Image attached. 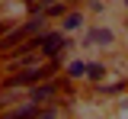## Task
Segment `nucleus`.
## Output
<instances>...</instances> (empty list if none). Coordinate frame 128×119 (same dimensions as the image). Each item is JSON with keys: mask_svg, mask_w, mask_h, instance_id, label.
I'll return each instance as SVG.
<instances>
[{"mask_svg": "<svg viewBox=\"0 0 128 119\" xmlns=\"http://www.w3.org/2000/svg\"><path fill=\"white\" fill-rule=\"evenodd\" d=\"M109 77V65L106 61H90L86 65V81L90 84H99V81H106Z\"/></svg>", "mask_w": 128, "mask_h": 119, "instance_id": "4", "label": "nucleus"}, {"mask_svg": "<svg viewBox=\"0 0 128 119\" xmlns=\"http://www.w3.org/2000/svg\"><path fill=\"white\" fill-rule=\"evenodd\" d=\"M86 65H90V61H83V58L74 55V58L64 61V74H67L70 81H86Z\"/></svg>", "mask_w": 128, "mask_h": 119, "instance_id": "3", "label": "nucleus"}, {"mask_svg": "<svg viewBox=\"0 0 128 119\" xmlns=\"http://www.w3.org/2000/svg\"><path fill=\"white\" fill-rule=\"evenodd\" d=\"M125 7H128V0H125Z\"/></svg>", "mask_w": 128, "mask_h": 119, "instance_id": "7", "label": "nucleus"}, {"mask_svg": "<svg viewBox=\"0 0 128 119\" xmlns=\"http://www.w3.org/2000/svg\"><path fill=\"white\" fill-rule=\"evenodd\" d=\"M61 29L67 35H74V32H86V13L83 10H67L61 19Z\"/></svg>", "mask_w": 128, "mask_h": 119, "instance_id": "2", "label": "nucleus"}, {"mask_svg": "<svg viewBox=\"0 0 128 119\" xmlns=\"http://www.w3.org/2000/svg\"><path fill=\"white\" fill-rule=\"evenodd\" d=\"M112 42H115V32L109 26H86V32H83V45H90V48H109Z\"/></svg>", "mask_w": 128, "mask_h": 119, "instance_id": "1", "label": "nucleus"}, {"mask_svg": "<svg viewBox=\"0 0 128 119\" xmlns=\"http://www.w3.org/2000/svg\"><path fill=\"white\" fill-rule=\"evenodd\" d=\"M38 119H61V116H58V109H54V106H45V109L38 113Z\"/></svg>", "mask_w": 128, "mask_h": 119, "instance_id": "6", "label": "nucleus"}, {"mask_svg": "<svg viewBox=\"0 0 128 119\" xmlns=\"http://www.w3.org/2000/svg\"><path fill=\"white\" fill-rule=\"evenodd\" d=\"M122 90H128L125 77H118V81H99V93H106V97H118Z\"/></svg>", "mask_w": 128, "mask_h": 119, "instance_id": "5", "label": "nucleus"}]
</instances>
